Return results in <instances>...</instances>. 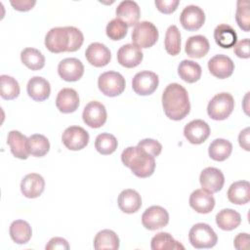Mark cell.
Here are the masks:
<instances>
[{"instance_id":"1","label":"cell","mask_w":250,"mask_h":250,"mask_svg":"<svg viewBox=\"0 0 250 250\" xmlns=\"http://www.w3.org/2000/svg\"><path fill=\"white\" fill-rule=\"evenodd\" d=\"M84 35L74 26L53 27L45 36L46 48L55 54L75 52L82 46Z\"/></svg>"},{"instance_id":"2","label":"cell","mask_w":250,"mask_h":250,"mask_svg":"<svg viewBox=\"0 0 250 250\" xmlns=\"http://www.w3.org/2000/svg\"><path fill=\"white\" fill-rule=\"evenodd\" d=\"M162 106L166 116L172 120L184 119L190 110L188 91L178 83L169 84L162 94Z\"/></svg>"},{"instance_id":"3","label":"cell","mask_w":250,"mask_h":250,"mask_svg":"<svg viewBox=\"0 0 250 250\" xmlns=\"http://www.w3.org/2000/svg\"><path fill=\"white\" fill-rule=\"evenodd\" d=\"M122 163L139 178L151 176L155 169L154 157L137 146H128L121 153Z\"/></svg>"},{"instance_id":"4","label":"cell","mask_w":250,"mask_h":250,"mask_svg":"<svg viewBox=\"0 0 250 250\" xmlns=\"http://www.w3.org/2000/svg\"><path fill=\"white\" fill-rule=\"evenodd\" d=\"M234 108V100L229 93L222 92L215 95L207 105V113L214 120L227 119Z\"/></svg>"},{"instance_id":"5","label":"cell","mask_w":250,"mask_h":250,"mask_svg":"<svg viewBox=\"0 0 250 250\" xmlns=\"http://www.w3.org/2000/svg\"><path fill=\"white\" fill-rule=\"evenodd\" d=\"M188 239L194 248L203 249L214 247L217 244L218 236L208 224L197 223L189 229Z\"/></svg>"},{"instance_id":"6","label":"cell","mask_w":250,"mask_h":250,"mask_svg":"<svg viewBox=\"0 0 250 250\" xmlns=\"http://www.w3.org/2000/svg\"><path fill=\"white\" fill-rule=\"evenodd\" d=\"M158 30L156 26L147 21L138 22L132 31L133 44L139 48H150L158 39Z\"/></svg>"},{"instance_id":"7","label":"cell","mask_w":250,"mask_h":250,"mask_svg":"<svg viewBox=\"0 0 250 250\" xmlns=\"http://www.w3.org/2000/svg\"><path fill=\"white\" fill-rule=\"evenodd\" d=\"M125 78L116 71H105L98 78L100 91L107 97H117L125 90Z\"/></svg>"},{"instance_id":"8","label":"cell","mask_w":250,"mask_h":250,"mask_svg":"<svg viewBox=\"0 0 250 250\" xmlns=\"http://www.w3.org/2000/svg\"><path fill=\"white\" fill-rule=\"evenodd\" d=\"M158 84L159 78L157 74L148 70L136 73L132 80V88L140 96L151 95L157 89Z\"/></svg>"},{"instance_id":"9","label":"cell","mask_w":250,"mask_h":250,"mask_svg":"<svg viewBox=\"0 0 250 250\" xmlns=\"http://www.w3.org/2000/svg\"><path fill=\"white\" fill-rule=\"evenodd\" d=\"M169 223V214L161 206L153 205L146 209L142 215L143 226L149 230H156L166 227Z\"/></svg>"},{"instance_id":"10","label":"cell","mask_w":250,"mask_h":250,"mask_svg":"<svg viewBox=\"0 0 250 250\" xmlns=\"http://www.w3.org/2000/svg\"><path fill=\"white\" fill-rule=\"evenodd\" d=\"M64 146L70 150H80L89 143L88 132L80 126L67 127L62 136Z\"/></svg>"},{"instance_id":"11","label":"cell","mask_w":250,"mask_h":250,"mask_svg":"<svg viewBox=\"0 0 250 250\" xmlns=\"http://www.w3.org/2000/svg\"><path fill=\"white\" fill-rule=\"evenodd\" d=\"M107 113L104 105L97 101H92L86 104L82 112V118L86 125L91 128H100L104 125Z\"/></svg>"},{"instance_id":"12","label":"cell","mask_w":250,"mask_h":250,"mask_svg":"<svg viewBox=\"0 0 250 250\" xmlns=\"http://www.w3.org/2000/svg\"><path fill=\"white\" fill-rule=\"evenodd\" d=\"M205 21V14L203 10L196 5H188L184 8L180 15V22L182 26L188 31L199 29Z\"/></svg>"},{"instance_id":"13","label":"cell","mask_w":250,"mask_h":250,"mask_svg":"<svg viewBox=\"0 0 250 250\" xmlns=\"http://www.w3.org/2000/svg\"><path fill=\"white\" fill-rule=\"evenodd\" d=\"M199 182L203 189L210 193H216L224 187L225 177L220 169L207 167L200 173Z\"/></svg>"},{"instance_id":"14","label":"cell","mask_w":250,"mask_h":250,"mask_svg":"<svg viewBox=\"0 0 250 250\" xmlns=\"http://www.w3.org/2000/svg\"><path fill=\"white\" fill-rule=\"evenodd\" d=\"M184 136L190 144L200 145L210 136V127L205 121L194 119L185 126Z\"/></svg>"},{"instance_id":"15","label":"cell","mask_w":250,"mask_h":250,"mask_svg":"<svg viewBox=\"0 0 250 250\" xmlns=\"http://www.w3.org/2000/svg\"><path fill=\"white\" fill-rule=\"evenodd\" d=\"M58 73L64 81H78L83 76L84 65L81 61L76 58H66L60 62Z\"/></svg>"},{"instance_id":"16","label":"cell","mask_w":250,"mask_h":250,"mask_svg":"<svg viewBox=\"0 0 250 250\" xmlns=\"http://www.w3.org/2000/svg\"><path fill=\"white\" fill-rule=\"evenodd\" d=\"M208 69L213 76L219 79H225L232 74L234 63L232 60L226 55H216L209 60Z\"/></svg>"},{"instance_id":"17","label":"cell","mask_w":250,"mask_h":250,"mask_svg":"<svg viewBox=\"0 0 250 250\" xmlns=\"http://www.w3.org/2000/svg\"><path fill=\"white\" fill-rule=\"evenodd\" d=\"M85 57L90 64L96 67H103L109 62L111 54L109 49L104 44L94 42L87 47Z\"/></svg>"},{"instance_id":"18","label":"cell","mask_w":250,"mask_h":250,"mask_svg":"<svg viewBox=\"0 0 250 250\" xmlns=\"http://www.w3.org/2000/svg\"><path fill=\"white\" fill-rule=\"evenodd\" d=\"M144 54L142 49L133 43L125 44L119 48L117 52L118 62L127 68H133L141 63Z\"/></svg>"},{"instance_id":"19","label":"cell","mask_w":250,"mask_h":250,"mask_svg":"<svg viewBox=\"0 0 250 250\" xmlns=\"http://www.w3.org/2000/svg\"><path fill=\"white\" fill-rule=\"evenodd\" d=\"M45 188L44 178L37 173H30L21 182V191L27 198H36L42 194Z\"/></svg>"},{"instance_id":"20","label":"cell","mask_w":250,"mask_h":250,"mask_svg":"<svg viewBox=\"0 0 250 250\" xmlns=\"http://www.w3.org/2000/svg\"><path fill=\"white\" fill-rule=\"evenodd\" d=\"M190 207L200 214H208L215 207V198L212 193L203 188L195 189L189 196Z\"/></svg>"},{"instance_id":"21","label":"cell","mask_w":250,"mask_h":250,"mask_svg":"<svg viewBox=\"0 0 250 250\" xmlns=\"http://www.w3.org/2000/svg\"><path fill=\"white\" fill-rule=\"evenodd\" d=\"M7 144L10 146L12 154L20 159H26L30 154L29 139L20 131L13 130L9 132Z\"/></svg>"},{"instance_id":"22","label":"cell","mask_w":250,"mask_h":250,"mask_svg":"<svg viewBox=\"0 0 250 250\" xmlns=\"http://www.w3.org/2000/svg\"><path fill=\"white\" fill-rule=\"evenodd\" d=\"M116 18L127 24L128 27L136 25L141 17V10L137 2L125 0L119 3L115 11Z\"/></svg>"},{"instance_id":"23","label":"cell","mask_w":250,"mask_h":250,"mask_svg":"<svg viewBox=\"0 0 250 250\" xmlns=\"http://www.w3.org/2000/svg\"><path fill=\"white\" fill-rule=\"evenodd\" d=\"M79 103L78 94L72 88L62 89L56 99V105L62 113L74 112L78 108Z\"/></svg>"},{"instance_id":"24","label":"cell","mask_w":250,"mask_h":250,"mask_svg":"<svg viewBox=\"0 0 250 250\" xmlns=\"http://www.w3.org/2000/svg\"><path fill=\"white\" fill-rule=\"evenodd\" d=\"M28 96L36 101L43 102L47 100L51 94V86L48 80L40 76L31 77L26 85Z\"/></svg>"},{"instance_id":"25","label":"cell","mask_w":250,"mask_h":250,"mask_svg":"<svg viewBox=\"0 0 250 250\" xmlns=\"http://www.w3.org/2000/svg\"><path fill=\"white\" fill-rule=\"evenodd\" d=\"M119 209L127 214L136 213L142 206V197L135 189L127 188L120 192L117 199Z\"/></svg>"},{"instance_id":"26","label":"cell","mask_w":250,"mask_h":250,"mask_svg":"<svg viewBox=\"0 0 250 250\" xmlns=\"http://www.w3.org/2000/svg\"><path fill=\"white\" fill-rule=\"evenodd\" d=\"M210 49V44L208 39L203 35L190 36L185 46L186 54L194 59H200L207 55Z\"/></svg>"},{"instance_id":"27","label":"cell","mask_w":250,"mask_h":250,"mask_svg":"<svg viewBox=\"0 0 250 250\" xmlns=\"http://www.w3.org/2000/svg\"><path fill=\"white\" fill-rule=\"evenodd\" d=\"M229 202L236 205L246 204L250 200V184L247 181H237L232 183L228 189Z\"/></svg>"},{"instance_id":"28","label":"cell","mask_w":250,"mask_h":250,"mask_svg":"<svg viewBox=\"0 0 250 250\" xmlns=\"http://www.w3.org/2000/svg\"><path fill=\"white\" fill-rule=\"evenodd\" d=\"M214 39L220 47L229 49L236 44L237 34L230 25L222 23L216 26L214 30Z\"/></svg>"},{"instance_id":"29","label":"cell","mask_w":250,"mask_h":250,"mask_svg":"<svg viewBox=\"0 0 250 250\" xmlns=\"http://www.w3.org/2000/svg\"><path fill=\"white\" fill-rule=\"evenodd\" d=\"M240 223L241 216L233 209L226 208L216 215V224L223 230H232L236 229Z\"/></svg>"},{"instance_id":"30","label":"cell","mask_w":250,"mask_h":250,"mask_svg":"<svg viewBox=\"0 0 250 250\" xmlns=\"http://www.w3.org/2000/svg\"><path fill=\"white\" fill-rule=\"evenodd\" d=\"M10 236L18 244L27 243L32 235L30 225L23 220H16L10 225Z\"/></svg>"},{"instance_id":"31","label":"cell","mask_w":250,"mask_h":250,"mask_svg":"<svg viewBox=\"0 0 250 250\" xmlns=\"http://www.w3.org/2000/svg\"><path fill=\"white\" fill-rule=\"evenodd\" d=\"M202 69L201 66L189 60H183L178 66L179 76L187 83H194L201 77Z\"/></svg>"},{"instance_id":"32","label":"cell","mask_w":250,"mask_h":250,"mask_svg":"<svg viewBox=\"0 0 250 250\" xmlns=\"http://www.w3.org/2000/svg\"><path fill=\"white\" fill-rule=\"evenodd\" d=\"M119 238L117 234L111 229L100 230L94 238V248L96 250L102 249H113L119 248Z\"/></svg>"},{"instance_id":"33","label":"cell","mask_w":250,"mask_h":250,"mask_svg":"<svg viewBox=\"0 0 250 250\" xmlns=\"http://www.w3.org/2000/svg\"><path fill=\"white\" fill-rule=\"evenodd\" d=\"M232 151V145L225 139L214 140L208 148L209 156L215 161H225L229 157Z\"/></svg>"},{"instance_id":"34","label":"cell","mask_w":250,"mask_h":250,"mask_svg":"<svg viewBox=\"0 0 250 250\" xmlns=\"http://www.w3.org/2000/svg\"><path fill=\"white\" fill-rule=\"evenodd\" d=\"M21 62L31 70H39L45 65V57L35 48H25L21 53Z\"/></svg>"},{"instance_id":"35","label":"cell","mask_w":250,"mask_h":250,"mask_svg":"<svg viewBox=\"0 0 250 250\" xmlns=\"http://www.w3.org/2000/svg\"><path fill=\"white\" fill-rule=\"evenodd\" d=\"M150 247L152 250H170V249H185V247L168 232L156 233L150 241Z\"/></svg>"},{"instance_id":"36","label":"cell","mask_w":250,"mask_h":250,"mask_svg":"<svg viewBox=\"0 0 250 250\" xmlns=\"http://www.w3.org/2000/svg\"><path fill=\"white\" fill-rule=\"evenodd\" d=\"M164 47L171 56H177L181 51V32L176 25H170L165 33Z\"/></svg>"},{"instance_id":"37","label":"cell","mask_w":250,"mask_h":250,"mask_svg":"<svg viewBox=\"0 0 250 250\" xmlns=\"http://www.w3.org/2000/svg\"><path fill=\"white\" fill-rule=\"evenodd\" d=\"M0 95L4 100H14L20 95L19 82L12 76L2 74L0 76Z\"/></svg>"},{"instance_id":"38","label":"cell","mask_w":250,"mask_h":250,"mask_svg":"<svg viewBox=\"0 0 250 250\" xmlns=\"http://www.w3.org/2000/svg\"><path fill=\"white\" fill-rule=\"evenodd\" d=\"M116 138L109 133H102L97 136L95 141V147L97 151L103 155L113 153L117 148Z\"/></svg>"},{"instance_id":"39","label":"cell","mask_w":250,"mask_h":250,"mask_svg":"<svg viewBox=\"0 0 250 250\" xmlns=\"http://www.w3.org/2000/svg\"><path fill=\"white\" fill-rule=\"evenodd\" d=\"M30 154L35 157H42L50 150L49 140L41 134H33L29 138Z\"/></svg>"},{"instance_id":"40","label":"cell","mask_w":250,"mask_h":250,"mask_svg":"<svg viewBox=\"0 0 250 250\" xmlns=\"http://www.w3.org/2000/svg\"><path fill=\"white\" fill-rule=\"evenodd\" d=\"M127 31H128L127 24L117 18L111 20L105 27V32L107 37H109V39L114 41L123 39L126 36Z\"/></svg>"},{"instance_id":"41","label":"cell","mask_w":250,"mask_h":250,"mask_svg":"<svg viewBox=\"0 0 250 250\" xmlns=\"http://www.w3.org/2000/svg\"><path fill=\"white\" fill-rule=\"evenodd\" d=\"M235 20L238 26L248 32L250 28V10H249V2L244 0L237 1L236 6V14Z\"/></svg>"},{"instance_id":"42","label":"cell","mask_w":250,"mask_h":250,"mask_svg":"<svg viewBox=\"0 0 250 250\" xmlns=\"http://www.w3.org/2000/svg\"><path fill=\"white\" fill-rule=\"evenodd\" d=\"M137 146L143 148L145 151H146L148 154H150L153 157L158 156L162 151L161 144L158 141L153 139H144L140 141Z\"/></svg>"},{"instance_id":"43","label":"cell","mask_w":250,"mask_h":250,"mask_svg":"<svg viewBox=\"0 0 250 250\" xmlns=\"http://www.w3.org/2000/svg\"><path fill=\"white\" fill-rule=\"evenodd\" d=\"M179 3V0H155L154 2L157 10L163 14H171L175 12Z\"/></svg>"},{"instance_id":"44","label":"cell","mask_w":250,"mask_h":250,"mask_svg":"<svg viewBox=\"0 0 250 250\" xmlns=\"http://www.w3.org/2000/svg\"><path fill=\"white\" fill-rule=\"evenodd\" d=\"M233 52L234 54L241 59H248L250 57V52H249V39L245 38L242 39L233 46Z\"/></svg>"},{"instance_id":"45","label":"cell","mask_w":250,"mask_h":250,"mask_svg":"<svg viewBox=\"0 0 250 250\" xmlns=\"http://www.w3.org/2000/svg\"><path fill=\"white\" fill-rule=\"evenodd\" d=\"M45 248L46 250H56V249L67 250L69 249V244L62 237H53L52 239H50V241L48 242Z\"/></svg>"},{"instance_id":"46","label":"cell","mask_w":250,"mask_h":250,"mask_svg":"<svg viewBox=\"0 0 250 250\" xmlns=\"http://www.w3.org/2000/svg\"><path fill=\"white\" fill-rule=\"evenodd\" d=\"M12 7L20 12H26L31 10L34 5L36 4L35 0H12L11 2Z\"/></svg>"},{"instance_id":"47","label":"cell","mask_w":250,"mask_h":250,"mask_svg":"<svg viewBox=\"0 0 250 250\" xmlns=\"http://www.w3.org/2000/svg\"><path fill=\"white\" fill-rule=\"evenodd\" d=\"M249 234L246 232H241L238 233L233 240V245L234 248L237 250H242V249H248L249 247Z\"/></svg>"},{"instance_id":"48","label":"cell","mask_w":250,"mask_h":250,"mask_svg":"<svg viewBox=\"0 0 250 250\" xmlns=\"http://www.w3.org/2000/svg\"><path fill=\"white\" fill-rule=\"evenodd\" d=\"M249 139H250V128L249 127H246L245 129H243L239 135H238V143H239V146L249 151L250 150V146H249Z\"/></svg>"}]
</instances>
